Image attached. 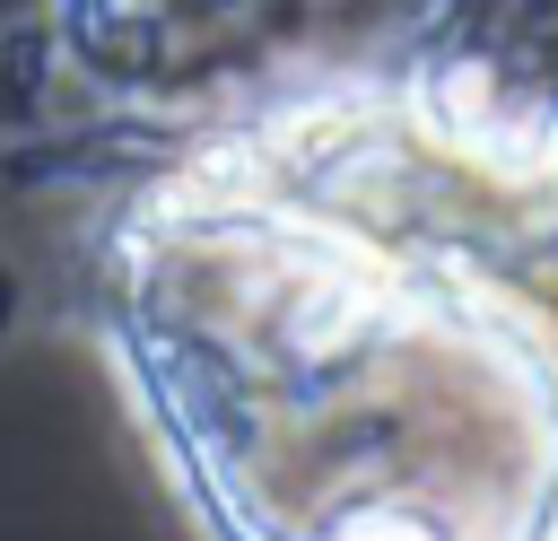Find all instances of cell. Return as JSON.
<instances>
[{
  "label": "cell",
  "mask_w": 558,
  "mask_h": 541,
  "mask_svg": "<svg viewBox=\"0 0 558 541\" xmlns=\"http://www.w3.org/2000/svg\"><path fill=\"white\" fill-rule=\"evenodd\" d=\"M105 79L87 323L201 541H558V9L183 0Z\"/></svg>",
  "instance_id": "6da1fadb"
}]
</instances>
